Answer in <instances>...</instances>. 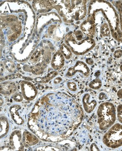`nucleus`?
Wrapping results in <instances>:
<instances>
[{"instance_id":"1","label":"nucleus","mask_w":122,"mask_h":151,"mask_svg":"<svg viewBox=\"0 0 122 151\" xmlns=\"http://www.w3.org/2000/svg\"><path fill=\"white\" fill-rule=\"evenodd\" d=\"M84 116L81 106L73 98L44 96L35 103L28 126L42 140L57 142L71 136Z\"/></svg>"},{"instance_id":"2","label":"nucleus","mask_w":122,"mask_h":151,"mask_svg":"<svg viewBox=\"0 0 122 151\" xmlns=\"http://www.w3.org/2000/svg\"><path fill=\"white\" fill-rule=\"evenodd\" d=\"M98 124L101 131L111 128L117 118V109L113 103L105 102L101 103L97 109Z\"/></svg>"},{"instance_id":"3","label":"nucleus","mask_w":122,"mask_h":151,"mask_svg":"<svg viewBox=\"0 0 122 151\" xmlns=\"http://www.w3.org/2000/svg\"><path fill=\"white\" fill-rule=\"evenodd\" d=\"M103 142L105 145L111 149H117L122 146V124H114L103 135Z\"/></svg>"},{"instance_id":"4","label":"nucleus","mask_w":122,"mask_h":151,"mask_svg":"<svg viewBox=\"0 0 122 151\" xmlns=\"http://www.w3.org/2000/svg\"><path fill=\"white\" fill-rule=\"evenodd\" d=\"M77 73L82 74L83 77L87 78L89 77L90 74V68L83 61H78L74 66L68 69L66 75L68 77H73Z\"/></svg>"},{"instance_id":"5","label":"nucleus","mask_w":122,"mask_h":151,"mask_svg":"<svg viewBox=\"0 0 122 151\" xmlns=\"http://www.w3.org/2000/svg\"><path fill=\"white\" fill-rule=\"evenodd\" d=\"M82 107L87 114H91L95 111L98 105L96 98L90 93L84 94L81 98Z\"/></svg>"},{"instance_id":"6","label":"nucleus","mask_w":122,"mask_h":151,"mask_svg":"<svg viewBox=\"0 0 122 151\" xmlns=\"http://www.w3.org/2000/svg\"><path fill=\"white\" fill-rule=\"evenodd\" d=\"M9 144L11 150L14 151L24 150L22 142V135L19 130H15L12 132L9 137Z\"/></svg>"},{"instance_id":"7","label":"nucleus","mask_w":122,"mask_h":151,"mask_svg":"<svg viewBox=\"0 0 122 151\" xmlns=\"http://www.w3.org/2000/svg\"><path fill=\"white\" fill-rule=\"evenodd\" d=\"M23 97L28 101H32L35 98L37 91L34 85L29 82L23 81L21 84Z\"/></svg>"},{"instance_id":"8","label":"nucleus","mask_w":122,"mask_h":151,"mask_svg":"<svg viewBox=\"0 0 122 151\" xmlns=\"http://www.w3.org/2000/svg\"><path fill=\"white\" fill-rule=\"evenodd\" d=\"M21 109V106L18 104L11 105L9 108L12 119L16 124L18 125H23L25 122L24 119L22 116Z\"/></svg>"},{"instance_id":"9","label":"nucleus","mask_w":122,"mask_h":151,"mask_svg":"<svg viewBox=\"0 0 122 151\" xmlns=\"http://www.w3.org/2000/svg\"><path fill=\"white\" fill-rule=\"evenodd\" d=\"M39 138L34 134L24 132L22 135V142L25 147L29 148L35 145L39 142Z\"/></svg>"},{"instance_id":"10","label":"nucleus","mask_w":122,"mask_h":151,"mask_svg":"<svg viewBox=\"0 0 122 151\" xmlns=\"http://www.w3.org/2000/svg\"><path fill=\"white\" fill-rule=\"evenodd\" d=\"M10 124L8 119L5 116L1 115V139L4 137L9 133Z\"/></svg>"},{"instance_id":"11","label":"nucleus","mask_w":122,"mask_h":151,"mask_svg":"<svg viewBox=\"0 0 122 151\" xmlns=\"http://www.w3.org/2000/svg\"><path fill=\"white\" fill-rule=\"evenodd\" d=\"M65 60L62 55H55L51 61V66L55 70L60 69L64 65Z\"/></svg>"},{"instance_id":"12","label":"nucleus","mask_w":122,"mask_h":151,"mask_svg":"<svg viewBox=\"0 0 122 151\" xmlns=\"http://www.w3.org/2000/svg\"><path fill=\"white\" fill-rule=\"evenodd\" d=\"M81 29L83 30L85 33L90 37L94 36L95 32V25L90 23V22L85 21L81 25Z\"/></svg>"},{"instance_id":"13","label":"nucleus","mask_w":122,"mask_h":151,"mask_svg":"<svg viewBox=\"0 0 122 151\" xmlns=\"http://www.w3.org/2000/svg\"><path fill=\"white\" fill-rule=\"evenodd\" d=\"M103 85V83L100 79L96 78L90 81L89 86L93 90H98L100 89Z\"/></svg>"},{"instance_id":"14","label":"nucleus","mask_w":122,"mask_h":151,"mask_svg":"<svg viewBox=\"0 0 122 151\" xmlns=\"http://www.w3.org/2000/svg\"><path fill=\"white\" fill-rule=\"evenodd\" d=\"M101 33L104 37H108L111 35V31L109 24L104 23L101 27Z\"/></svg>"},{"instance_id":"15","label":"nucleus","mask_w":122,"mask_h":151,"mask_svg":"<svg viewBox=\"0 0 122 151\" xmlns=\"http://www.w3.org/2000/svg\"><path fill=\"white\" fill-rule=\"evenodd\" d=\"M4 64L6 69H7L9 72H14L15 70V65L12 61L6 60L4 62Z\"/></svg>"},{"instance_id":"16","label":"nucleus","mask_w":122,"mask_h":151,"mask_svg":"<svg viewBox=\"0 0 122 151\" xmlns=\"http://www.w3.org/2000/svg\"><path fill=\"white\" fill-rule=\"evenodd\" d=\"M118 1L116 4V6L119 9V17L120 29L122 32V4L121 2Z\"/></svg>"},{"instance_id":"17","label":"nucleus","mask_w":122,"mask_h":151,"mask_svg":"<svg viewBox=\"0 0 122 151\" xmlns=\"http://www.w3.org/2000/svg\"><path fill=\"white\" fill-rule=\"evenodd\" d=\"M67 86L68 89L71 91V93H76L78 91V87L76 82L73 81L68 82L67 84Z\"/></svg>"},{"instance_id":"18","label":"nucleus","mask_w":122,"mask_h":151,"mask_svg":"<svg viewBox=\"0 0 122 151\" xmlns=\"http://www.w3.org/2000/svg\"><path fill=\"white\" fill-rule=\"evenodd\" d=\"M36 151H60V149L52 146H46L40 147L36 149Z\"/></svg>"},{"instance_id":"19","label":"nucleus","mask_w":122,"mask_h":151,"mask_svg":"<svg viewBox=\"0 0 122 151\" xmlns=\"http://www.w3.org/2000/svg\"><path fill=\"white\" fill-rule=\"evenodd\" d=\"M117 119L120 123L122 124V104L118 105L117 108Z\"/></svg>"},{"instance_id":"20","label":"nucleus","mask_w":122,"mask_h":151,"mask_svg":"<svg viewBox=\"0 0 122 151\" xmlns=\"http://www.w3.org/2000/svg\"><path fill=\"white\" fill-rule=\"evenodd\" d=\"M98 99L100 101H104L108 100L109 99V97L105 92H101L98 95Z\"/></svg>"},{"instance_id":"21","label":"nucleus","mask_w":122,"mask_h":151,"mask_svg":"<svg viewBox=\"0 0 122 151\" xmlns=\"http://www.w3.org/2000/svg\"><path fill=\"white\" fill-rule=\"evenodd\" d=\"M13 99L16 102H20L22 101L23 97H22L21 94H16L14 96Z\"/></svg>"},{"instance_id":"22","label":"nucleus","mask_w":122,"mask_h":151,"mask_svg":"<svg viewBox=\"0 0 122 151\" xmlns=\"http://www.w3.org/2000/svg\"><path fill=\"white\" fill-rule=\"evenodd\" d=\"M122 55V50H118L115 52L114 53V56L116 58H121Z\"/></svg>"},{"instance_id":"23","label":"nucleus","mask_w":122,"mask_h":151,"mask_svg":"<svg viewBox=\"0 0 122 151\" xmlns=\"http://www.w3.org/2000/svg\"><path fill=\"white\" fill-rule=\"evenodd\" d=\"M90 151H100V149L98 147L97 145L95 143L91 144L90 147Z\"/></svg>"},{"instance_id":"24","label":"nucleus","mask_w":122,"mask_h":151,"mask_svg":"<svg viewBox=\"0 0 122 151\" xmlns=\"http://www.w3.org/2000/svg\"><path fill=\"white\" fill-rule=\"evenodd\" d=\"M86 62L87 63V64L89 65H92L94 63L93 59L91 58H87L86 59Z\"/></svg>"},{"instance_id":"25","label":"nucleus","mask_w":122,"mask_h":151,"mask_svg":"<svg viewBox=\"0 0 122 151\" xmlns=\"http://www.w3.org/2000/svg\"><path fill=\"white\" fill-rule=\"evenodd\" d=\"M117 96L120 98L122 100V88L119 89L117 92Z\"/></svg>"},{"instance_id":"26","label":"nucleus","mask_w":122,"mask_h":151,"mask_svg":"<svg viewBox=\"0 0 122 151\" xmlns=\"http://www.w3.org/2000/svg\"><path fill=\"white\" fill-rule=\"evenodd\" d=\"M120 70H121V71L122 72V64L120 66Z\"/></svg>"},{"instance_id":"27","label":"nucleus","mask_w":122,"mask_h":151,"mask_svg":"<svg viewBox=\"0 0 122 151\" xmlns=\"http://www.w3.org/2000/svg\"></svg>"}]
</instances>
